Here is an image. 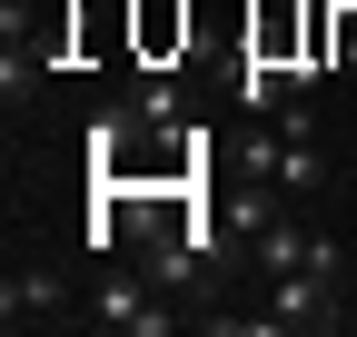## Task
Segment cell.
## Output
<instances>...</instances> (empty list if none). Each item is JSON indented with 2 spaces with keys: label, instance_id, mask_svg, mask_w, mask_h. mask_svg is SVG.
<instances>
[{
  "label": "cell",
  "instance_id": "cell-1",
  "mask_svg": "<svg viewBox=\"0 0 357 337\" xmlns=\"http://www.w3.org/2000/svg\"><path fill=\"white\" fill-rule=\"evenodd\" d=\"M268 327H307V337H328V327H347V288L318 278V268H278V278H268Z\"/></svg>",
  "mask_w": 357,
  "mask_h": 337
},
{
  "label": "cell",
  "instance_id": "cell-2",
  "mask_svg": "<svg viewBox=\"0 0 357 337\" xmlns=\"http://www.w3.org/2000/svg\"><path fill=\"white\" fill-rule=\"evenodd\" d=\"M169 298V288L139 268V278H100V288H89V318H100V327H119V337H169L178 327V308H159Z\"/></svg>",
  "mask_w": 357,
  "mask_h": 337
},
{
  "label": "cell",
  "instance_id": "cell-3",
  "mask_svg": "<svg viewBox=\"0 0 357 337\" xmlns=\"http://www.w3.org/2000/svg\"><path fill=\"white\" fill-rule=\"evenodd\" d=\"M0 318L10 327H60L70 318V278L60 268H10L0 278Z\"/></svg>",
  "mask_w": 357,
  "mask_h": 337
},
{
  "label": "cell",
  "instance_id": "cell-4",
  "mask_svg": "<svg viewBox=\"0 0 357 337\" xmlns=\"http://www.w3.org/2000/svg\"><path fill=\"white\" fill-rule=\"evenodd\" d=\"M129 109H139V130H159V139H178V90L159 70H139V90H129Z\"/></svg>",
  "mask_w": 357,
  "mask_h": 337
},
{
  "label": "cell",
  "instance_id": "cell-5",
  "mask_svg": "<svg viewBox=\"0 0 357 337\" xmlns=\"http://www.w3.org/2000/svg\"><path fill=\"white\" fill-rule=\"evenodd\" d=\"M337 70H357V0H337Z\"/></svg>",
  "mask_w": 357,
  "mask_h": 337
}]
</instances>
